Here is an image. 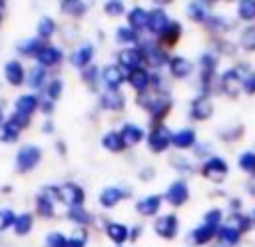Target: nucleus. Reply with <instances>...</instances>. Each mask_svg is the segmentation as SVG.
<instances>
[{
	"mask_svg": "<svg viewBox=\"0 0 255 247\" xmlns=\"http://www.w3.org/2000/svg\"><path fill=\"white\" fill-rule=\"evenodd\" d=\"M249 74H251L249 66H245V64H239L231 70H225L221 76V90L227 96H237V92L243 90V82L247 80Z\"/></svg>",
	"mask_w": 255,
	"mask_h": 247,
	"instance_id": "obj_1",
	"label": "nucleus"
},
{
	"mask_svg": "<svg viewBox=\"0 0 255 247\" xmlns=\"http://www.w3.org/2000/svg\"><path fill=\"white\" fill-rule=\"evenodd\" d=\"M40 159H42V149L38 145L28 143V145H22L18 149V153H16V167H18V171L26 173V171H32L40 163Z\"/></svg>",
	"mask_w": 255,
	"mask_h": 247,
	"instance_id": "obj_2",
	"label": "nucleus"
},
{
	"mask_svg": "<svg viewBox=\"0 0 255 247\" xmlns=\"http://www.w3.org/2000/svg\"><path fill=\"white\" fill-rule=\"evenodd\" d=\"M227 171H229V165H227V161H225L223 157H219V155H211V157L201 165V175H203L205 179H209V181H221V179H225Z\"/></svg>",
	"mask_w": 255,
	"mask_h": 247,
	"instance_id": "obj_3",
	"label": "nucleus"
},
{
	"mask_svg": "<svg viewBox=\"0 0 255 247\" xmlns=\"http://www.w3.org/2000/svg\"><path fill=\"white\" fill-rule=\"evenodd\" d=\"M171 145V133H169V129L165 127V125H155L151 131H149V135H147V147L153 151V153H161V151H165L167 147Z\"/></svg>",
	"mask_w": 255,
	"mask_h": 247,
	"instance_id": "obj_4",
	"label": "nucleus"
},
{
	"mask_svg": "<svg viewBox=\"0 0 255 247\" xmlns=\"http://www.w3.org/2000/svg\"><path fill=\"white\" fill-rule=\"evenodd\" d=\"M153 229H155V233H157L161 239L171 241V239L177 235V231H179V221H177V215L167 213V215L157 217V219H155V223H153Z\"/></svg>",
	"mask_w": 255,
	"mask_h": 247,
	"instance_id": "obj_5",
	"label": "nucleus"
},
{
	"mask_svg": "<svg viewBox=\"0 0 255 247\" xmlns=\"http://www.w3.org/2000/svg\"><path fill=\"white\" fill-rule=\"evenodd\" d=\"M100 80L104 82V86H106L108 90L118 92V90H120V86L128 80V76L124 74V70H122L118 64H110V66H106V68L102 70Z\"/></svg>",
	"mask_w": 255,
	"mask_h": 247,
	"instance_id": "obj_6",
	"label": "nucleus"
},
{
	"mask_svg": "<svg viewBox=\"0 0 255 247\" xmlns=\"http://www.w3.org/2000/svg\"><path fill=\"white\" fill-rule=\"evenodd\" d=\"M211 114H213V104H211V100H209L205 94L197 96V98L191 102V106H189V118L195 120V122L209 120Z\"/></svg>",
	"mask_w": 255,
	"mask_h": 247,
	"instance_id": "obj_7",
	"label": "nucleus"
},
{
	"mask_svg": "<svg viewBox=\"0 0 255 247\" xmlns=\"http://www.w3.org/2000/svg\"><path fill=\"white\" fill-rule=\"evenodd\" d=\"M141 62H143V54L139 52L137 46L135 48H126V50H122L118 54V66L122 70H128V74L133 72V70H137V68H141L139 66Z\"/></svg>",
	"mask_w": 255,
	"mask_h": 247,
	"instance_id": "obj_8",
	"label": "nucleus"
},
{
	"mask_svg": "<svg viewBox=\"0 0 255 247\" xmlns=\"http://www.w3.org/2000/svg\"><path fill=\"white\" fill-rule=\"evenodd\" d=\"M165 199H167V203H171L173 207H181V205L189 199V187H187V183H185L183 179H175V181L167 187Z\"/></svg>",
	"mask_w": 255,
	"mask_h": 247,
	"instance_id": "obj_9",
	"label": "nucleus"
},
{
	"mask_svg": "<svg viewBox=\"0 0 255 247\" xmlns=\"http://www.w3.org/2000/svg\"><path fill=\"white\" fill-rule=\"evenodd\" d=\"M84 197H86L84 189L80 185H76V183H64L60 187V201H64L70 209L72 207H82Z\"/></svg>",
	"mask_w": 255,
	"mask_h": 247,
	"instance_id": "obj_10",
	"label": "nucleus"
},
{
	"mask_svg": "<svg viewBox=\"0 0 255 247\" xmlns=\"http://www.w3.org/2000/svg\"><path fill=\"white\" fill-rule=\"evenodd\" d=\"M62 58H64L62 50H60L58 46H52V44H46V46L38 52V56H36L38 66H42V68L56 66V64H60V62H62Z\"/></svg>",
	"mask_w": 255,
	"mask_h": 247,
	"instance_id": "obj_11",
	"label": "nucleus"
},
{
	"mask_svg": "<svg viewBox=\"0 0 255 247\" xmlns=\"http://www.w3.org/2000/svg\"><path fill=\"white\" fill-rule=\"evenodd\" d=\"M128 195H129V191H128V189H124V187H106V189H102V191H100L98 201H100V205H102V207L110 209V207H114L118 201L126 199Z\"/></svg>",
	"mask_w": 255,
	"mask_h": 247,
	"instance_id": "obj_12",
	"label": "nucleus"
},
{
	"mask_svg": "<svg viewBox=\"0 0 255 247\" xmlns=\"http://www.w3.org/2000/svg\"><path fill=\"white\" fill-rule=\"evenodd\" d=\"M169 16L163 12V10H151L149 12V20H147V30L151 32V34H155V36H161L167 28H169Z\"/></svg>",
	"mask_w": 255,
	"mask_h": 247,
	"instance_id": "obj_13",
	"label": "nucleus"
},
{
	"mask_svg": "<svg viewBox=\"0 0 255 247\" xmlns=\"http://www.w3.org/2000/svg\"><path fill=\"white\" fill-rule=\"evenodd\" d=\"M153 120H163L171 110V100L167 96H153L145 108Z\"/></svg>",
	"mask_w": 255,
	"mask_h": 247,
	"instance_id": "obj_14",
	"label": "nucleus"
},
{
	"mask_svg": "<svg viewBox=\"0 0 255 247\" xmlns=\"http://www.w3.org/2000/svg\"><path fill=\"white\" fill-rule=\"evenodd\" d=\"M199 64H201V86H203V90L207 92V88H209V84H211V78H213V74H215V70H217V58L207 52V54H203V56L199 58Z\"/></svg>",
	"mask_w": 255,
	"mask_h": 247,
	"instance_id": "obj_15",
	"label": "nucleus"
},
{
	"mask_svg": "<svg viewBox=\"0 0 255 247\" xmlns=\"http://www.w3.org/2000/svg\"><path fill=\"white\" fill-rule=\"evenodd\" d=\"M4 78H6V82L12 84V86H22V84H24V78H26L24 66H22L18 60L6 62V64H4Z\"/></svg>",
	"mask_w": 255,
	"mask_h": 247,
	"instance_id": "obj_16",
	"label": "nucleus"
},
{
	"mask_svg": "<svg viewBox=\"0 0 255 247\" xmlns=\"http://www.w3.org/2000/svg\"><path fill=\"white\" fill-rule=\"evenodd\" d=\"M195 141H197V137L191 127H183V129H177L175 133H171V145L177 149H189L195 145Z\"/></svg>",
	"mask_w": 255,
	"mask_h": 247,
	"instance_id": "obj_17",
	"label": "nucleus"
},
{
	"mask_svg": "<svg viewBox=\"0 0 255 247\" xmlns=\"http://www.w3.org/2000/svg\"><path fill=\"white\" fill-rule=\"evenodd\" d=\"M159 207H161V197H159V195H145V197H141V199L135 203V211H137L139 215H143V217L155 215V213L159 211Z\"/></svg>",
	"mask_w": 255,
	"mask_h": 247,
	"instance_id": "obj_18",
	"label": "nucleus"
},
{
	"mask_svg": "<svg viewBox=\"0 0 255 247\" xmlns=\"http://www.w3.org/2000/svg\"><path fill=\"white\" fill-rule=\"evenodd\" d=\"M167 66H169V74H171L173 78H177V80L187 78V76L193 72V64H191L187 58H183V56H175V58H171Z\"/></svg>",
	"mask_w": 255,
	"mask_h": 247,
	"instance_id": "obj_19",
	"label": "nucleus"
},
{
	"mask_svg": "<svg viewBox=\"0 0 255 247\" xmlns=\"http://www.w3.org/2000/svg\"><path fill=\"white\" fill-rule=\"evenodd\" d=\"M128 82H129V86H131L135 92L143 94V92L147 90V86L151 84V76H149V72H147V70L137 68V70H133V72H129V74H128Z\"/></svg>",
	"mask_w": 255,
	"mask_h": 247,
	"instance_id": "obj_20",
	"label": "nucleus"
},
{
	"mask_svg": "<svg viewBox=\"0 0 255 247\" xmlns=\"http://www.w3.org/2000/svg\"><path fill=\"white\" fill-rule=\"evenodd\" d=\"M92 58H94V46H92V44H84V46H80L76 52H72L70 62H72V66H76V68H86V66H90Z\"/></svg>",
	"mask_w": 255,
	"mask_h": 247,
	"instance_id": "obj_21",
	"label": "nucleus"
},
{
	"mask_svg": "<svg viewBox=\"0 0 255 247\" xmlns=\"http://www.w3.org/2000/svg\"><path fill=\"white\" fill-rule=\"evenodd\" d=\"M100 104H102V108H106V110H110V112H118V110H122V108L126 106V98H124L122 92H112V90H108V92L102 94Z\"/></svg>",
	"mask_w": 255,
	"mask_h": 247,
	"instance_id": "obj_22",
	"label": "nucleus"
},
{
	"mask_svg": "<svg viewBox=\"0 0 255 247\" xmlns=\"http://www.w3.org/2000/svg\"><path fill=\"white\" fill-rule=\"evenodd\" d=\"M38 106H40V100H38V96H34V94H24V96H20V98L16 100V104H14L16 112H18V114H24V116H32V114L38 110Z\"/></svg>",
	"mask_w": 255,
	"mask_h": 247,
	"instance_id": "obj_23",
	"label": "nucleus"
},
{
	"mask_svg": "<svg viewBox=\"0 0 255 247\" xmlns=\"http://www.w3.org/2000/svg\"><path fill=\"white\" fill-rule=\"evenodd\" d=\"M120 135H122L126 147H128V145H137V143L143 139V129H141L137 124H124Z\"/></svg>",
	"mask_w": 255,
	"mask_h": 247,
	"instance_id": "obj_24",
	"label": "nucleus"
},
{
	"mask_svg": "<svg viewBox=\"0 0 255 247\" xmlns=\"http://www.w3.org/2000/svg\"><path fill=\"white\" fill-rule=\"evenodd\" d=\"M106 235H108L118 247H122V243L129 239V229H128L124 223H108Z\"/></svg>",
	"mask_w": 255,
	"mask_h": 247,
	"instance_id": "obj_25",
	"label": "nucleus"
},
{
	"mask_svg": "<svg viewBox=\"0 0 255 247\" xmlns=\"http://www.w3.org/2000/svg\"><path fill=\"white\" fill-rule=\"evenodd\" d=\"M219 229H215V227H209V225H205V223H201L199 227H195L193 231H191V241L195 243V245H207L213 237H215V233H217Z\"/></svg>",
	"mask_w": 255,
	"mask_h": 247,
	"instance_id": "obj_26",
	"label": "nucleus"
},
{
	"mask_svg": "<svg viewBox=\"0 0 255 247\" xmlns=\"http://www.w3.org/2000/svg\"><path fill=\"white\" fill-rule=\"evenodd\" d=\"M171 58H167V52L161 48H151L147 52H143V62L149 64L151 68H161L165 64H169Z\"/></svg>",
	"mask_w": 255,
	"mask_h": 247,
	"instance_id": "obj_27",
	"label": "nucleus"
},
{
	"mask_svg": "<svg viewBox=\"0 0 255 247\" xmlns=\"http://www.w3.org/2000/svg\"><path fill=\"white\" fill-rule=\"evenodd\" d=\"M211 4L209 2H191V4H187V16L193 20V22H205L211 14L205 10V8H209Z\"/></svg>",
	"mask_w": 255,
	"mask_h": 247,
	"instance_id": "obj_28",
	"label": "nucleus"
},
{
	"mask_svg": "<svg viewBox=\"0 0 255 247\" xmlns=\"http://www.w3.org/2000/svg\"><path fill=\"white\" fill-rule=\"evenodd\" d=\"M147 20H149V12H145L143 8H133L129 14H128V22H129V28L131 30H141V28H147Z\"/></svg>",
	"mask_w": 255,
	"mask_h": 247,
	"instance_id": "obj_29",
	"label": "nucleus"
},
{
	"mask_svg": "<svg viewBox=\"0 0 255 247\" xmlns=\"http://www.w3.org/2000/svg\"><path fill=\"white\" fill-rule=\"evenodd\" d=\"M102 145L112 151V153H118V151H124L126 149V143L120 135V131H108L104 137H102Z\"/></svg>",
	"mask_w": 255,
	"mask_h": 247,
	"instance_id": "obj_30",
	"label": "nucleus"
},
{
	"mask_svg": "<svg viewBox=\"0 0 255 247\" xmlns=\"http://www.w3.org/2000/svg\"><path fill=\"white\" fill-rule=\"evenodd\" d=\"M217 239L223 243V245H237L241 241V231L235 229L233 225H223L219 227L217 231Z\"/></svg>",
	"mask_w": 255,
	"mask_h": 247,
	"instance_id": "obj_31",
	"label": "nucleus"
},
{
	"mask_svg": "<svg viewBox=\"0 0 255 247\" xmlns=\"http://www.w3.org/2000/svg\"><path fill=\"white\" fill-rule=\"evenodd\" d=\"M60 10H62L64 14H68V16L80 18V16L86 14L88 4H86V2H80V0H68V2H62V4H60Z\"/></svg>",
	"mask_w": 255,
	"mask_h": 247,
	"instance_id": "obj_32",
	"label": "nucleus"
},
{
	"mask_svg": "<svg viewBox=\"0 0 255 247\" xmlns=\"http://www.w3.org/2000/svg\"><path fill=\"white\" fill-rule=\"evenodd\" d=\"M44 48V44L40 42V38H28V40H24V42H20L18 46H16V50L20 52V54H24V56H38V52Z\"/></svg>",
	"mask_w": 255,
	"mask_h": 247,
	"instance_id": "obj_33",
	"label": "nucleus"
},
{
	"mask_svg": "<svg viewBox=\"0 0 255 247\" xmlns=\"http://www.w3.org/2000/svg\"><path fill=\"white\" fill-rule=\"evenodd\" d=\"M26 82H28V86H32L34 90H40V88L46 84V68H42V66H34V68L28 72Z\"/></svg>",
	"mask_w": 255,
	"mask_h": 247,
	"instance_id": "obj_34",
	"label": "nucleus"
},
{
	"mask_svg": "<svg viewBox=\"0 0 255 247\" xmlns=\"http://www.w3.org/2000/svg\"><path fill=\"white\" fill-rule=\"evenodd\" d=\"M18 135H20V129H18L10 120H6V122L0 125V141H2V143H14V141L18 139Z\"/></svg>",
	"mask_w": 255,
	"mask_h": 247,
	"instance_id": "obj_35",
	"label": "nucleus"
},
{
	"mask_svg": "<svg viewBox=\"0 0 255 247\" xmlns=\"http://www.w3.org/2000/svg\"><path fill=\"white\" fill-rule=\"evenodd\" d=\"M54 32H56V22L50 16H42L40 22H38V38L48 40V38L54 36Z\"/></svg>",
	"mask_w": 255,
	"mask_h": 247,
	"instance_id": "obj_36",
	"label": "nucleus"
},
{
	"mask_svg": "<svg viewBox=\"0 0 255 247\" xmlns=\"http://www.w3.org/2000/svg\"><path fill=\"white\" fill-rule=\"evenodd\" d=\"M36 211H38V215H40V217H52V215H54V211H56L54 201H52V199H48L46 195L38 193V197H36Z\"/></svg>",
	"mask_w": 255,
	"mask_h": 247,
	"instance_id": "obj_37",
	"label": "nucleus"
},
{
	"mask_svg": "<svg viewBox=\"0 0 255 247\" xmlns=\"http://www.w3.org/2000/svg\"><path fill=\"white\" fill-rule=\"evenodd\" d=\"M32 225H34V217L30 213H20L16 217V223H14V233L16 235H26L32 231Z\"/></svg>",
	"mask_w": 255,
	"mask_h": 247,
	"instance_id": "obj_38",
	"label": "nucleus"
},
{
	"mask_svg": "<svg viewBox=\"0 0 255 247\" xmlns=\"http://www.w3.org/2000/svg\"><path fill=\"white\" fill-rule=\"evenodd\" d=\"M237 16L245 22L255 20V0H243L237 4Z\"/></svg>",
	"mask_w": 255,
	"mask_h": 247,
	"instance_id": "obj_39",
	"label": "nucleus"
},
{
	"mask_svg": "<svg viewBox=\"0 0 255 247\" xmlns=\"http://www.w3.org/2000/svg\"><path fill=\"white\" fill-rule=\"evenodd\" d=\"M179 36H181V26H179V22H171L169 28L161 34V40H163V44L169 48V46H173V44L179 40Z\"/></svg>",
	"mask_w": 255,
	"mask_h": 247,
	"instance_id": "obj_40",
	"label": "nucleus"
},
{
	"mask_svg": "<svg viewBox=\"0 0 255 247\" xmlns=\"http://www.w3.org/2000/svg\"><path fill=\"white\" fill-rule=\"evenodd\" d=\"M237 165H239L243 171L255 175V151H243V153L239 155V159H237Z\"/></svg>",
	"mask_w": 255,
	"mask_h": 247,
	"instance_id": "obj_41",
	"label": "nucleus"
},
{
	"mask_svg": "<svg viewBox=\"0 0 255 247\" xmlns=\"http://www.w3.org/2000/svg\"><path fill=\"white\" fill-rule=\"evenodd\" d=\"M116 40L122 44H133V42H137V32L131 30L129 26H120L116 30Z\"/></svg>",
	"mask_w": 255,
	"mask_h": 247,
	"instance_id": "obj_42",
	"label": "nucleus"
},
{
	"mask_svg": "<svg viewBox=\"0 0 255 247\" xmlns=\"http://www.w3.org/2000/svg\"><path fill=\"white\" fill-rule=\"evenodd\" d=\"M221 219H223V211H221L219 207H213V209H209V211L203 215V223L209 225V227H215V229H219Z\"/></svg>",
	"mask_w": 255,
	"mask_h": 247,
	"instance_id": "obj_43",
	"label": "nucleus"
},
{
	"mask_svg": "<svg viewBox=\"0 0 255 247\" xmlns=\"http://www.w3.org/2000/svg\"><path fill=\"white\" fill-rule=\"evenodd\" d=\"M68 217L74 223H78V225H86L90 221V213L84 207H72V209H68Z\"/></svg>",
	"mask_w": 255,
	"mask_h": 247,
	"instance_id": "obj_44",
	"label": "nucleus"
},
{
	"mask_svg": "<svg viewBox=\"0 0 255 247\" xmlns=\"http://www.w3.org/2000/svg\"><path fill=\"white\" fill-rule=\"evenodd\" d=\"M205 24H207L209 30H215V32H225V30L229 28V22H227L225 18H221V16H215V14H211V16L205 20Z\"/></svg>",
	"mask_w": 255,
	"mask_h": 247,
	"instance_id": "obj_45",
	"label": "nucleus"
},
{
	"mask_svg": "<svg viewBox=\"0 0 255 247\" xmlns=\"http://www.w3.org/2000/svg\"><path fill=\"white\" fill-rule=\"evenodd\" d=\"M46 247H68V237L60 231H52L46 237Z\"/></svg>",
	"mask_w": 255,
	"mask_h": 247,
	"instance_id": "obj_46",
	"label": "nucleus"
},
{
	"mask_svg": "<svg viewBox=\"0 0 255 247\" xmlns=\"http://www.w3.org/2000/svg\"><path fill=\"white\" fill-rule=\"evenodd\" d=\"M86 243H88V233L80 227V229H76L70 237H68V247H86Z\"/></svg>",
	"mask_w": 255,
	"mask_h": 247,
	"instance_id": "obj_47",
	"label": "nucleus"
},
{
	"mask_svg": "<svg viewBox=\"0 0 255 247\" xmlns=\"http://www.w3.org/2000/svg\"><path fill=\"white\" fill-rule=\"evenodd\" d=\"M241 46L245 50H251L255 52V26H249L241 32Z\"/></svg>",
	"mask_w": 255,
	"mask_h": 247,
	"instance_id": "obj_48",
	"label": "nucleus"
},
{
	"mask_svg": "<svg viewBox=\"0 0 255 247\" xmlns=\"http://www.w3.org/2000/svg\"><path fill=\"white\" fill-rule=\"evenodd\" d=\"M16 217L18 215L12 209H0V231H6L8 227H14Z\"/></svg>",
	"mask_w": 255,
	"mask_h": 247,
	"instance_id": "obj_49",
	"label": "nucleus"
},
{
	"mask_svg": "<svg viewBox=\"0 0 255 247\" xmlns=\"http://www.w3.org/2000/svg\"><path fill=\"white\" fill-rule=\"evenodd\" d=\"M62 88H64V84H62V80H52L50 84H48V88H46V94H48V100H58L60 96H62Z\"/></svg>",
	"mask_w": 255,
	"mask_h": 247,
	"instance_id": "obj_50",
	"label": "nucleus"
},
{
	"mask_svg": "<svg viewBox=\"0 0 255 247\" xmlns=\"http://www.w3.org/2000/svg\"><path fill=\"white\" fill-rule=\"evenodd\" d=\"M104 12H106L108 16H122V14H124V2H120V0H110V2L104 4Z\"/></svg>",
	"mask_w": 255,
	"mask_h": 247,
	"instance_id": "obj_51",
	"label": "nucleus"
},
{
	"mask_svg": "<svg viewBox=\"0 0 255 247\" xmlns=\"http://www.w3.org/2000/svg\"><path fill=\"white\" fill-rule=\"evenodd\" d=\"M20 131L24 129V127H28V124H30V116H24V114H18V112H14L10 118H8Z\"/></svg>",
	"mask_w": 255,
	"mask_h": 247,
	"instance_id": "obj_52",
	"label": "nucleus"
},
{
	"mask_svg": "<svg viewBox=\"0 0 255 247\" xmlns=\"http://www.w3.org/2000/svg\"><path fill=\"white\" fill-rule=\"evenodd\" d=\"M171 165L175 169H179V171H191L193 169L191 163H189V159L187 157H181V155H171Z\"/></svg>",
	"mask_w": 255,
	"mask_h": 247,
	"instance_id": "obj_53",
	"label": "nucleus"
},
{
	"mask_svg": "<svg viewBox=\"0 0 255 247\" xmlns=\"http://www.w3.org/2000/svg\"><path fill=\"white\" fill-rule=\"evenodd\" d=\"M243 92H245L247 96H253V94H255V72H251V74L247 76V80L243 82Z\"/></svg>",
	"mask_w": 255,
	"mask_h": 247,
	"instance_id": "obj_54",
	"label": "nucleus"
},
{
	"mask_svg": "<svg viewBox=\"0 0 255 247\" xmlns=\"http://www.w3.org/2000/svg\"><path fill=\"white\" fill-rule=\"evenodd\" d=\"M40 110H42L46 116H50V114L54 112V102H52V100H42V102H40Z\"/></svg>",
	"mask_w": 255,
	"mask_h": 247,
	"instance_id": "obj_55",
	"label": "nucleus"
},
{
	"mask_svg": "<svg viewBox=\"0 0 255 247\" xmlns=\"http://www.w3.org/2000/svg\"><path fill=\"white\" fill-rule=\"evenodd\" d=\"M153 175H155V169L153 167H143L141 173H139V179L147 181V179H153Z\"/></svg>",
	"mask_w": 255,
	"mask_h": 247,
	"instance_id": "obj_56",
	"label": "nucleus"
},
{
	"mask_svg": "<svg viewBox=\"0 0 255 247\" xmlns=\"http://www.w3.org/2000/svg\"><path fill=\"white\" fill-rule=\"evenodd\" d=\"M94 76H96V68H92V66H90V72H88V70H86V72H84V80H86V82H90V84H92V82H94V80H96V78H94Z\"/></svg>",
	"mask_w": 255,
	"mask_h": 247,
	"instance_id": "obj_57",
	"label": "nucleus"
},
{
	"mask_svg": "<svg viewBox=\"0 0 255 247\" xmlns=\"http://www.w3.org/2000/svg\"><path fill=\"white\" fill-rule=\"evenodd\" d=\"M139 231H141V227H133V229L129 231V239H131V241H135V239H137V235H139Z\"/></svg>",
	"mask_w": 255,
	"mask_h": 247,
	"instance_id": "obj_58",
	"label": "nucleus"
},
{
	"mask_svg": "<svg viewBox=\"0 0 255 247\" xmlns=\"http://www.w3.org/2000/svg\"><path fill=\"white\" fill-rule=\"evenodd\" d=\"M42 129H44V133H52V129H54V124L48 120V122L44 124V127H42Z\"/></svg>",
	"mask_w": 255,
	"mask_h": 247,
	"instance_id": "obj_59",
	"label": "nucleus"
},
{
	"mask_svg": "<svg viewBox=\"0 0 255 247\" xmlns=\"http://www.w3.org/2000/svg\"><path fill=\"white\" fill-rule=\"evenodd\" d=\"M4 124V112H2V106H0V125Z\"/></svg>",
	"mask_w": 255,
	"mask_h": 247,
	"instance_id": "obj_60",
	"label": "nucleus"
},
{
	"mask_svg": "<svg viewBox=\"0 0 255 247\" xmlns=\"http://www.w3.org/2000/svg\"><path fill=\"white\" fill-rule=\"evenodd\" d=\"M0 20H2V14H0Z\"/></svg>",
	"mask_w": 255,
	"mask_h": 247,
	"instance_id": "obj_61",
	"label": "nucleus"
}]
</instances>
